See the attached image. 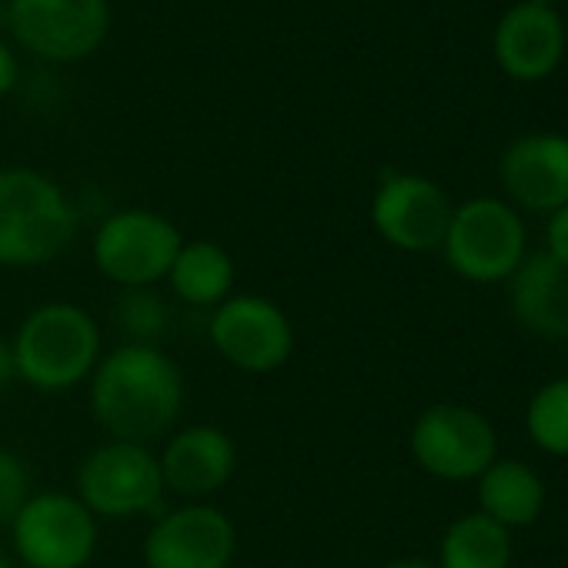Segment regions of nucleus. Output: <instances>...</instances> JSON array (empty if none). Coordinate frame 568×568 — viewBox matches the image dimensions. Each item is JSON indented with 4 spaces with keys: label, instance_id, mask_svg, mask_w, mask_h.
Returning <instances> with one entry per match:
<instances>
[{
    "label": "nucleus",
    "instance_id": "13",
    "mask_svg": "<svg viewBox=\"0 0 568 568\" xmlns=\"http://www.w3.org/2000/svg\"><path fill=\"white\" fill-rule=\"evenodd\" d=\"M158 462L168 491L187 501H207L234 478L237 445L217 425H184L168 435Z\"/></svg>",
    "mask_w": 568,
    "mask_h": 568
},
{
    "label": "nucleus",
    "instance_id": "8",
    "mask_svg": "<svg viewBox=\"0 0 568 568\" xmlns=\"http://www.w3.org/2000/svg\"><path fill=\"white\" fill-rule=\"evenodd\" d=\"M211 348L244 375H271L295 355V325L264 295H231L211 312Z\"/></svg>",
    "mask_w": 568,
    "mask_h": 568
},
{
    "label": "nucleus",
    "instance_id": "28",
    "mask_svg": "<svg viewBox=\"0 0 568 568\" xmlns=\"http://www.w3.org/2000/svg\"><path fill=\"white\" fill-rule=\"evenodd\" d=\"M0 24H8V0H0Z\"/></svg>",
    "mask_w": 568,
    "mask_h": 568
},
{
    "label": "nucleus",
    "instance_id": "4",
    "mask_svg": "<svg viewBox=\"0 0 568 568\" xmlns=\"http://www.w3.org/2000/svg\"><path fill=\"white\" fill-rule=\"evenodd\" d=\"M74 495L94 518L131 521L164 511V475L161 462L148 445L108 438L84 455Z\"/></svg>",
    "mask_w": 568,
    "mask_h": 568
},
{
    "label": "nucleus",
    "instance_id": "6",
    "mask_svg": "<svg viewBox=\"0 0 568 568\" xmlns=\"http://www.w3.org/2000/svg\"><path fill=\"white\" fill-rule=\"evenodd\" d=\"M442 251L465 281H508L525 261V221L508 201L471 197L452 211Z\"/></svg>",
    "mask_w": 568,
    "mask_h": 568
},
{
    "label": "nucleus",
    "instance_id": "12",
    "mask_svg": "<svg viewBox=\"0 0 568 568\" xmlns=\"http://www.w3.org/2000/svg\"><path fill=\"white\" fill-rule=\"evenodd\" d=\"M452 211L448 194L422 174H385L372 197V224L378 237L405 254L442 247Z\"/></svg>",
    "mask_w": 568,
    "mask_h": 568
},
{
    "label": "nucleus",
    "instance_id": "1",
    "mask_svg": "<svg viewBox=\"0 0 568 568\" xmlns=\"http://www.w3.org/2000/svg\"><path fill=\"white\" fill-rule=\"evenodd\" d=\"M184 375L158 345H118L101 355L88 402L108 438L151 445L174 432L184 412Z\"/></svg>",
    "mask_w": 568,
    "mask_h": 568
},
{
    "label": "nucleus",
    "instance_id": "17",
    "mask_svg": "<svg viewBox=\"0 0 568 568\" xmlns=\"http://www.w3.org/2000/svg\"><path fill=\"white\" fill-rule=\"evenodd\" d=\"M475 481H478V511L508 531L531 525L545 508V481L525 462L495 458Z\"/></svg>",
    "mask_w": 568,
    "mask_h": 568
},
{
    "label": "nucleus",
    "instance_id": "10",
    "mask_svg": "<svg viewBox=\"0 0 568 568\" xmlns=\"http://www.w3.org/2000/svg\"><path fill=\"white\" fill-rule=\"evenodd\" d=\"M14 38L44 61H81L111 31L108 0H8Z\"/></svg>",
    "mask_w": 568,
    "mask_h": 568
},
{
    "label": "nucleus",
    "instance_id": "18",
    "mask_svg": "<svg viewBox=\"0 0 568 568\" xmlns=\"http://www.w3.org/2000/svg\"><path fill=\"white\" fill-rule=\"evenodd\" d=\"M168 288L178 302L214 312L234 295V257L217 241H184L168 271Z\"/></svg>",
    "mask_w": 568,
    "mask_h": 568
},
{
    "label": "nucleus",
    "instance_id": "21",
    "mask_svg": "<svg viewBox=\"0 0 568 568\" xmlns=\"http://www.w3.org/2000/svg\"><path fill=\"white\" fill-rule=\"evenodd\" d=\"M525 428L541 452L568 458V378H555L531 395Z\"/></svg>",
    "mask_w": 568,
    "mask_h": 568
},
{
    "label": "nucleus",
    "instance_id": "22",
    "mask_svg": "<svg viewBox=\"0 0 568 568\" xmlns=\"http://www.w3.org/2000/svg\"><path fill=\"white\" fill-rule=\"evenodd\" d=\"M31 495V471L24 458L0 445V528H11Z\"/></svg>",
    "mask_w": 568,
    "mask_h": 568
},
{
    "label": "nucleus",
    "instance_id": "25",
    "mask_svg": "<svg viewBox=\"0 0 568 568\" xmlns=\"http://www.w3.org/2000/svg\"><path fill=\"white\" fill-rule=\"evenodd\" d=\"M18 382V365H14V348L8 338H0V392Z\"/></svg>",
    "mask_w": 568,
    "mask_h": 568
},
{
    "label": "nucleus",
    "instance_id": "26",
    "mask_svg": "<svg viewBox=\"0 0 568 568\" xmlns=\"http://www.w3.org/2000/svg\"><path fill=\"white\" fill-rule=\"evenodd\" d=\"M378 568H438V565H435V561H428V558L405 555V558H392V561H385V565H378Z\"/></svg>",
    "mask_w": 568,
    "mask_h": 568
},
{
    "label": "nucleus",
    "instance_id": "3",
    "mask_svg": "<svg viewBox=\"0 0 568 568\" xmlns=\"http://www.w3.org/2000/svg\"><path fill=\"white\" fill-rule=\"evenodd\" d=\"M78 207L48 174L0 168V267H41L78 237Z\"/></svg>",
    "mask_w": 568,
    "mask_h": 568
},
{
    "label": "nucleus",
    "instance_id": "16",
    "mask_svg": "<svg viewBox=\"0 0 568 568\" xmlns=\"http://www.w3.org/2000/svg\"><path fill=\"white\" fill-rule=\"evenodd\" d=\"M511 281L515 322L541 338H568V267L551 254H531Z\"/></svg>",
    "mask_w": 568,
    "mask_h": 568
},
{
    "label": "nucleus",
    "instance_id": "19",
    "mask_svg": "<svg viewBox=\"0 0 568 568\" xmlns=\"http://www.w3.org/2000/svg\"><path fill=\"white\" fill-rule=\"evenodd\" d=\"M438 568H508L511 535L481 511L455 518L438 545Z\"/></svg>",
    "mask_w": 568,
    "mask_h": 568
},
{
    "label": "nucleus",
    "instance_id": "11",
    "mask_svg": "<svg viewBox=\"0 0 568 568\" xmlns=\"http://www.w3.org/2000/svg\"><path fill=\"white\" fill-rule=\"evenodd\" d=\"M234 521L211 501H187L154 515L141 555L144 568H231Z\"/></svg>",
    "mask_w": 568,
    "mask_h": 568
},
{
    "label": "nucleus",
    "instance_id": "15",
    "mask_svg": "<svg viewBox=\"0 0 568 568\" xmlns=\"http://www.w3.org/2000/svg\"><path fill=\"white\" fill-rule=\"evenodd\" d=\"M565 51V28L555 8L521 0L495 28V58L518 81L548 78Z\"/></svg>",
    "mask_w": 568,
    "mask_h": 568
},
{
    "label": "nucleus",
    "instance_id": "24",
    "mask_svg": "<svg viewBox=\"0 0 568 568\" xmlns=\"http://www.w3.org/2000/svg\"><path fill=\"white\" fill-rule=\"evenodd\" d=\"M14 84H18V58L4 41H0V98L11 94Z\"/></svg>",
    "mask_w": 568,
    "mask_h": 568
},
{
    "label": "nucleus",
    "instance_id": "5",
    "mask_svg": "<svg viewBox=\"0 0 568 568\" xmlns=\"http://www.w3.org/2000/svg\"><path fill=\"white\" fill-rule=\"evenodd\" d=\"M181 244L184 237L171 217L148 207H124L98 224L91 257L118 288H154L168 281Z\"/></svg>",
    "mask_w": 568,
    "mask_h": 568
},
{
    "label": "nucleus",
    "instance_id": "20",
    "mask_svg": "<svg viewBox=\"0 0 568 568\" xmlns=\"http://www.w3.org/2000/svg\"><path fill=\"white\" fill-rule=\"evenodd\" d=\"M168 305L154 288H121L114 308H111V325L121 335V345H158L168 332Z\"/></svg>",
    "mask_w": 568,
    "mask_h": 568
},
{
    "label": "nucleus",
    "instance_id": "27",
    "mask_svg": "<svg viewBox=\"0 0 568 568\" xmlns=\"http://www.w3.org/2000/svg\"><path fill=\"white\" fill-rule=\"evenodd\" d=\"M0 568H14V561H11V555H8L4 545H0Z\"/></svg>",
    "mask_w": 568,
    "mask_h": 568
},
{
    "label": "nucleus",
    "instance_id": "2",
    "mask_svg": "<svg viewBox=\"0 0 568 568\" xmlns=\"http://www.w3.org/2000/svg\"><path fill=\"white\" fill-rule=\"evenodd\" d=\"M18 382L44 395H64L91 382L104 338L91 312L74 302L38 305L11 338Z\"/></svg>",
    "mask_w": 568,
    "mask_h": 568
},
{
    "label": "nucleus",
    "instance_id": "14",
    "mask_svg": "<svg viewBox=\"0 0 568 568\" xmlns=\"http://www.w3.org/2000/svg\"><path fill=\"white\" fill-rule=\"evenodd\" d=\"M501 184L525 211H558L568 204V138L525 134L501 158Z\"/></svg>",
    "mask_w": 568,
    "mask_h": 568
},
{
    "label": "nucleus",
    "instance_id": "23",
    "mask_svg": "<svg viewBox=\"0 0 568 568\" xmlns=\"http://www.w3.org/2000/svg\"><path fill=\"white\" fill-rule=\"evenodd\" d=\"M545 254H551L558 264L568 267V204L548 214V227H545Z\"/></svg>",
    "mask_w": 568,
    "mask_h": 568
},
{
    "label": "nucleus",
    "instance_id": "7",
    "mask_svg": "<svg viewBox=\"0 0 568 568\" xmlns=\"http://www.w3.org/2000/svg\"><path fill=\"white\" fill-rule=\"evenodd\" d=\"M11 545L28 568H88L98 518L71 491H34L11 521Z\"/></svg>",
    "mask_w": 568,
    "mask_h": 568
},
{
    "label": "nucleus",
    "instance_id": "9",
    "mask_svg": "<svg viewBox=\"0 0 568 568\" xmlns=\"http://www.w3.org/2000/svg\"><path fill=\"white\" fill-rule=\"evenodd\" d=\"M415 465L442 481H471L498 458V438L491 422L458 402L432 405L412 425Z\"/></svg>",
    "mask_w": 568,
    "mask_h": 568
}]
</instances>
